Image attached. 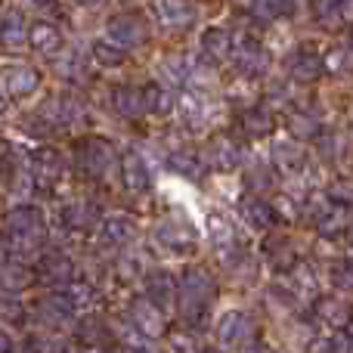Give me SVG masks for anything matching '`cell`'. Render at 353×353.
Listing matches in <instances>:
<instances>
[{
  "label": "cell",
  "instance_id": "1",
  "mask_svg": "<svg viewBox=\"0 0 353 353\" xmlns=\"http://www.w3.org/2000/svg\"><path fill=\"white\" fill-rule=\"evenodd\" d=\"M214 298H217V285L208 270H186L176 282V304H180V316L186 325L205 323Z\"/></svg>",
  "mask_w": 353,
  "mask_h": 353
},
{
  "label": "cell",
  "instance_id": "2",
  "mask_svg": "<svg viewBox=\"0 0 353 353\" xmlns=\"http://www.w3.org/2000/svg\"><path fill=\"white\" fill-rule=\"evenodd\" d=\"M3 230H6V242L16 254H37L47 236V223H43L41 208L34 205H16L6 211L3 217Z\"/></svg>",
  "mask_w": 353,
  "mask_h": 353
},
{
  "label": "cell",
  "instance_id": "3",
  "mask_svg": "<svg viewBox=\"0 0 353 353\" xmlns=\"http://www.w3.org/2000/svg\"><path fill=\"white\" fill-rule=\"evenodd\" d=\"M152 239L168 254H192V251L199 248V230L176 217H168V220H161V223H155Z\"/></svg>",
  "mask_w": 353,
  "mask_h": 353
},
{
  "label": "cell",
  "instance_id": "4",
  "mask_svg": "<svg viewBox=\"0 0 353 353\" xmlns=\"http://www.w3.org/2000/svg\"><path fill=\"white\" fill-rule=\"evenodd\" d=\"M74 159H78L81 174L90 176V180H99V176H105L112 171V165H115V149H112V143L103 140V137H87V140L78 143Z\"/></svg>",
  "mask_w": 353,
  "mask_h": 353
},
{
  "label": "cell",
  "instance_id": "5",
  "mask_svg": "<svg viewBox=\"0 0 353 353\" xmlns=\"http://www.w3.org/2000/svg\"><path fill=\"white\" fill-rule=\"evenodd\" d=\"M232 59H236V72H242L245 78H263L270 72V50L254 34H242L239 41H232Z\"/></svg>",
  "mask_w": 353,
  "mask_h": 353
},
{
  "label": "cell",
  "instance_id": "6",
  "mask_svg": "<svg viewBox=\"0 0 353 353\" xmlns=\"http://www.w3.org/2000/svg\"><path fill=\"white\" fill-rule=\"evenodd\" d=\"M105 28H109V43H115L121 50L146 41V25H143V19L137 12H118V16L109 19Z\"/></svg>",
  "mask_w": 353,
  "mask_h": 353
},
{
  "label": "cell",
  "instance_id": "7",
  "mask_svg": "<svg viewBox=\"0 0 353 353\" xmlns=\"http://www.w3.org/2000/svg\"><path fill=\"white\" fill-rule=\"evenodd\" d=\"M0 84H3V93L10 99H22V97H31L41 87V74L31 65H6L0 72Z\"/></svg>",
  "mask_w": 353,
  "mask_h": 353
},
{
  "label": "cell",
  "instance_id": "8",
  "mask_svg": "<svg viewBox=\"0 0 353 353\" xmlns=\"http://www.w3.org/2000/svg\"><path fill=\"white\" fill-rule=\"evenodd\" d=\"M130 325H134L140 335L146 338H161L168 332V319L165 313L159 310V307H152L146 298H137L134 304H130Z\"/></svg>",
  "mask_w": 353,
  "mask_h": 353
},
{
  "label": "cell",
  "instance_id": "9",
  "mask_svg": "<svg viewBox=\"0 0 353 353\" xmlns=\"http://www.w3.org/2000/svg\"><path fill=\"white\" fill-rule=\"evenodd\" d=\"M208 161H211L214 171L232 174L239 168V161H242V149L230 134H214L208 140Z\"/></svg>",
  "mask_w": 353,
  "mask_h": 353
},
{
  "label": "cell",
  "instance_id": "10",
  "mask_svg": "<svg viewBox=\"0 0 353 353\" xmlns=\"http://www.w3.org/2000/svg\"><path fill=\"white\" fill-rule=\"evenodd\" d=\"M143 292H146L149 304L159 307V310L165 313L168 307H174V301H176V282L171 279L168 270H149L146 279H143Z\"/></svg>",
  "mask_w": 353,
  "mask_h": 353
},
{
  "label": "cell",
  "instance_id": "11",
  "mask_svg": "<svg viewBox=\"0 0 353 353\" xmlns=\"http://www.w3.org/2000/svg\"><path fill=\"white\" fill-rule=\"evenodd\" d=\"M285 68H288V78L298 81V84H310V81H316L319 74L325 72V68H323V56H319L316 50H310V47L294 50V53L288 56Z\"/></svg>",
  "mask_w": 353,
  "mask_h": 353
},
{
  "label": "cell",
  "instance_id": "12",
  "mask_svg": "<svg viewBox=\"0 0 353 353\" xmlns=\"http://www.w3.org/2000/svg\"><path fill=\"white\" fill-rule=\"evenodd\" d=\"M313 226H316L319 236L338 239L341 232H347L350 214H347V208H338V205H332V201H323V205H316V214H313Z\"/></svg>",
  "mask_w": 353,
  "mask_h": 353
},
{
  "label": "cell",
  "instance_id": "13",
  "mask_svg": "<svg viewBox=\"0 0 353 353\" xmlns=\"http://www.w3.org/2000/svg\"><path fill=\"white\" fill-rule=\"evenodd\" d=\"M121 176H124V186L130 192H149L152 189V174H149V165L137 149H128L121 155Z\"/></svg>",
  "mask_w": 353,
  "mask_h": 353
},
{
  "label": "cell",
  "instance_id": "14",
  "mask_svg": "<svg viewBox=\"0 0 353 353\" xmlns=\"http://www.w3.org/2000/svg\"><path fill=\"white\" fill-rule=\"evenodd\" d=\"M37 273L47 285H72L74 282V263L68 261L62 251H53V254H43L41 263H37Z\"/></svg>",
  "mask_w": 353,
  "mask_h": 353
},
{
  "label": "cell",
  "instance_id": "15",
  "mask_svg": "<svg viewBox=\"0 0 353 353\" xmlns=\"http://www.w3.org/2000/svg\"><path fill=\"white\" fill-rule=\"evenodd\" d=\"M313 313L319 316V323L335 325L338 332H344V325L353 323V307L344 298H332V294L313 301Z\"/></svg>",
  "mask_w": 353,
  "mask_h": 353
},
{
  "label": "cell",
  "instance_id": "16",
  "mask_svg": "<svg viewBox=\"0 0 353 353\" xmlns=\"http://www.w3.org/2000/svg\"><path fill=\"white\" fill-rule=\"evenodd\" d=\"M239 214H242V220L251 230H270L273 223H279L276 208L270 205L267 199H261V195H248V199L239 205Z\"/></svg>",
  "mask_w": 353,
  "mask_h": 353
},
{
  "label": "cell",
  "instance_id": "17",
  "mask_svg": "<svg viewBox=\"0 0 353 353\" xmlns=\"http://www.w3.org/2000/svg\"><path fill=\"white\" fill-rule=\"evenodd\" d=\"M112 105L121 118H143L146 115V93H143V87L121 84L112 90Z\"/></svg>",
  "mask_w": 353,
  "mask_h": 353
},
{
  "label": "cell",
  "instance_id": "18",
  "mask_svg": "<svg viewBox=\"0 0 353 353\" xmlns=\"http://www.w3.org/2000/svg\"><path fill=\"white\" fill-rule=\"evenodd\" d=\"M248 332H251V319L239 310H230V313H223L217 323V341L223 344V347H232V344H242L245 338H248Z\"/></svg>",
  "mask_w": 353,
  "mask_h": 353
},
{
  "label": "cell",
  "instance_id": "19",
  "mask_svg": "<svg viewBox=\"0 0 353 353\" xmlns=\"http://www.w3.org/2000/svg\"><path fill=\"white\" fill-rule=\"evenodd\" d=\"M28 43L43 56H56L62 50V34L53 22H31L28 25Z\"/></svg>",
  "mask_w": 353,
  "mask_h": 353
},
{
  "label": "cell",
  "instance_id": "20",
  "mask_svg": "<svg viewBox=\"0 0 353 353\" xmlns=\"http://www.w3.org/2000/svg\"><path fill=\"white\" fill-rule=\"evenodd\" d=\"M304 161H307V155H304V149H301L298 143L282 140V143H276L273 146V168L279 174H285V176L301 174L304 171Z\"/></svg>",
  "mask_w": 353,
  "mask_h": 353
},
{
  "label": "cell",
  "instance_id": "21",
  "mask_svg": "<svg viewBox=\"0 0 353 353\" xmlns=\"http://www.w3.org/2000/svg\"><path fill=\"white\" fill-rule=\"evenodd\" d=\"M28 43V25L19 12H6L3 22H0V47L6 53H19V50Z\"/></svg>",
  "mask_w": 353,
  "mask_h": 353
},
{
  "label": "cell",
  "instance_id": "22",
  "mask_svg": "<svg viewBox=\"0 0 353 353\" xmlns=\"http://www.w3.org/2000/svg\"><path fill=\"white\" fill-rule=\"evenodd\" d=\"M201 56L208 62H226L232 56V34L226 28H208L201 34Z\"/></svg>",
  "mask_w": 353,
  "mask_h": 353
},
{
  "label": "cell",
  "instance_id": "23",
  "mask_svg": "<svg viewBox=\"0 0 353 353\" xmlns=\"http://www.w3.org/2000/svg\"><path fill=\"white\" fill-rule=\"evenodd\" d=\"M152 12L159 16V22L165 25V28H186V25L195 19V6L183 3V0H165V3H155Z\"/></svg>",
  "mask_w": 353,
  "mask_h": 353
},
{
  "label": "cell",
  "instance_id": "24",
  "mask_svg": "<svg viewBox=\"0 0 353 353\" xmlns=\"http://www.w3.org/2000/svg\"><path fill=\"white\" fill-rule=\"evenodd\" d=\"M176 109H180V118L186 128H201V124L208 121L211 105H208V99L201 97V93L186 90V93H180V99H176Z\"/></svg>",
  "mask_w": 353,
  "mask_h": 353
},
{
  "label": "cell",
  "instance_id": "25",
  "mask_svg": "<svg viewBox=\"0 0 353 353\" xmlns=\"http://www.w3.org/2000/svg\"><path fill=\"white\" fill-rule=\"evenodd\" d=\"M165 165L171 168L174 174L186 176V180H195V183L205 176V165L199 161V155H195L192 149H171L168 159H165Z\"/></svg>",
  "mask_w": 353,
  "mask_h": 353
},
{
  "label": "cell",
  "instance_id": "26",
  "mask_svg": "<svg viewBox=\"0 0 353 353\" xmlns=\"http://www.w3.org/2000/svg\"><path fill=\"white\" fill-rule=\"evenodd\" d=\"M263 248H267V261H270V267H273L276 273H292V267L298 263L292 242H288V239H282V236L267 239V242H263Z\"/></svg>",
  "mask_w": 353,
  "mask_h": 353
},
{
  "label": "cell",
  "instance_id": "27",
  "mask_svg": "<svg viewBox=\"0 0 353 353\" xmlns=\"http://www.w3.org/2000/svg\"><path fill=\"white\" fill-rule=\"evenodd\" d=\"M103 236L109 245H128L137 236V223L130 214H112L103 220Z\"/></svg>",
  "mask_w": 353,
  "mask_h": 353
},
{
  "label": "cell",
  "instance_id": "28",
  "mask_svg": "<svg viewBox=\"0 0 353 353\" xmlns=\"http://www.w3.org/2000/svg\"><path fill=\"white\" fill-rule=\"evenodd\" d=\"M239 128L248 137H267L273 130V112L267 105H248V109L239 115Z\"/></svg>",
  "mask_w": 353,
  "mask_h": 353
},
{
  "label": "cell",
  "instance_id": "29",
  "mask_svg": "<svg viewBox=\"0 0 353 353\" xmlns=\"http://www.w3.org/2000/svg\"><path fill=\"white\" fill-rule=\"evenodd\" d=\"M62 223L72 226V230H93L99 223V211L90 201H72V205L62 208Z\"/></svg>",
  "mask_w": 353,
  "mask_h": 353
},
{
  "label": "cell",
  "instance_id": "30",
  "mask_svg": "<svg viewBox=\"0 0 353 353\" xmlns=\"http://www.w3.org/2000/svg\"><path fill=\"white\" fill-rule=\"evenodd\" d=\"M211 239H214V248H217L223 257H230V251H239L236 248L239 236L223 214H211ZM239 254H242V251H239Z\"/></svg>",
  "mask_w": 353,
  "mask_h": 353
},
{
  "label": "cell",
  "instance_id": "31",
  "mask_svg": "<svg viewBox=\"0 0 353 353\" xmlns=\"http://www.w3.org/2000/svg\"><path fill=\"white\" fill-rule=\"evenodd\" d=\"M288 134L301 143L319 140V137H323V124H319V118L313 115V112H292V115H288Z\"/></svg>",
  "mask_w": 353,
  "mask_h": 353
},
{
  "label": "cell",
  "instance_id": "32",
  "mask_svg": "<svg viewBox=\"0 0 353 353\" xmlns=\"http://www.w3.org/2000/svg\"><path fill=\"white\" fill-rule=\"evenodd\" d=\"M31 282H34V273H31L25 263H19V261L0 263V285H3L6 292H22V288H28Z\"/></svg>",
  "mask_w": 353,
  "mask_h": 353
},
{
  "label": "cell",
  "instance_id": "33",
  "mask_svg": "<svg viewBox=\"0 0 353 353\" xmlns=\"http://www.w3.org/2000/svg\"><path fill=\"white\" fill-rule=\"evenodd\" d=\"M292 12H294V3H288V0H254V3L248 6V16L263 25L276 22V19H282V16H292Z\"/></svg>",
  "mask_w": 353,
  "mask_h": 353
},
{
  "label": "cell",
  "instance_id": "34",
  "mask_svg": "<svg viewBox=\"0 0 353 353\" xmlns=\"http://www.w3.org/2000/svg\"><path fill=\"white\" fill-rule=\"evenodd\" d=\"M62 155L56 149H37L34 152V176L37 180H59Z\"/></svg>",
  "mask_w": 353,
  "mask_h": 353
},
{
  "label": "cell",
  "instance_id": "35",
  "mask_svg": "<svg viewBox=\"0 0 353 353\" xmlns=\"http://www.w3.org/2000/svg\"><path fill=\"white\" fill-rule=\"evenodd\" d=\"M81 118H84V109H81L78 99H72V97H56L53 99V121L56 124L72 128V124H78Z\"/></svg>",
  "mask_w": 353,
  "mask_h": 353
},
{
  "label": "cell",
  "instance_id": "36",
  "mask_svg": "<svg viewBox=\"0 0 353 353\" xmlns=\"http://www.w3.org/2000/svg\"><path fill=\"white\" fill-rule=\"evenodd\" d=\"M143 93H146V112H155V115H168V112L174 109V97L168 87L161 84H146L143 87Z\"/></svg>",
  "mask_w": 353,
  "mask_h": 353
},
{
  "label": "cell",
  "instance_id": "37",
  "mask_svg": "<svg viewBox=\"0 0 353 353\" xmlns=\"http://www.w3.org/2000/svg\"><path fill=\"white\" fill-rule=\"evenodd\" d=\"M310 12H313V19H316L323 28H335V25L341 22V16H344V6L338 3V0H316V3L310 6Z\"/></svg>",
  "mask_w": 353,
  "mask_h": 353
},
{
  "label": "cell",
  "instance_id": "38",
  "mask_svg": "<svg viewBox=\"0 0 353 353\" xmlns=\"http://www.w3.org/2000/svg\"><path fill=\"white\" fill-rule=\"evenodd\" d=\"M323 68L332 74H347L353 72V50L350 47H332L323 56Z\"/></svg>",
  "mask_w": 353,
  "mask_h": 353
},
{
  "label": "cell",
  "instance_id": "39",
  "mask_svg": "<svg viewBox=\"0 0 353 353\" xmlns=\"http://www.w3.org/2000/svg\"><path fill=\"white\" fill-rule=\"evenodd\" d=\"M90 53H93V59H97L99 65H105V68H115V65H121L124 62V50L115 47V43H109V41H97Z\"/></svg>",
  "mask_w": 353,
  "mask_h": 353
},
{
  "label": "cell",
  "instance_id": "40",
  "mask_svg": "<svg viewBox=\"0 0 353 353\" xmlns=\"http://www.w3.org/2000/svg\"><path fill=\"white\" fill-rule=\"evenodd\" d=\"M59 294L65 298V304L72 307V310H78V307L93 304V288L87 285V282H72V285H65Z\"/></svg>",
  "mask_w": 353,
  "mask_h": 353
},
{
  "label": "cell",
  "instance_id": "41",
  "mask_svg": "<svg viewBox=\"0 0 353 353\" xmlns=\"http://www.w3.org/2000/svg\"><path fill=\"white\" fill-rule=\"evenodd\" d=\"M292 282L298 285L301 298H316V276H313L310 267H304V263H294V267H292Z\"/></svg>",
  "mask_w": 353,
  "mask_h": 353
},
{
  "label": "cell",
  "instance_id": "42",
  "mask_svg": "<svg viewBox=\"0 0 353 353\" xmlns=\"http://www.w3.org/2000/svg\"><path fill=\"white\" fill-rule=\"evenodd\" d=\"M25 319V307L19 304L12 294H0V323H12L19 325Z\"/></svg>",
  "mask_w": 353,
  "mask_h": 353
},
{
  "label": "cell",
  "instance_id": "43",
  "mask_svg": "<svg viewBox=\"0 0 353 353\" xmlns=\"http://www.w3.org/2000/svg\"><path fill=\"white\" fill-rule=\"evenodd\" d=\"M329 199H332V205H338V208H347L353 205V180H335L332 183V189H329Z\"/></svg>",
  "mask_w": 353,
  "mask_h": 353
},
{
  "label": "cell",
  "instance_id": "44",
  "mask_svg": "<svg viewBox=\"0 0 353 353\" xmlns=\"http://www.w3.org/2000/svg\"><path fill=\"white\" fill-rule=\"evenodd\" d=\"M332 282H335L341 292H353V261H338L332 267Z\"/></svg>",
  "mask_w": 353,
  "mask_h": 353
},
{
  "label": "cell",
  "instance_id": "45",
  "mask_svg": "<svg viewBox=\"0 0 353 353\" xmlns=\"http://www.w3.org/2000/svg\"><path fill=\"white\" fill-rule=\"evenodd\" d=\"M325 350L329 353H353V338L347 332H335L332 338H325Z\"/></svg>",
  "mask_w": 353,
  "mask_h": 353
},
{
  "label": "cell",
  "instance_id": "46",
  "mask_svg": "<svg viewBox=\"0 0 353 353\" xmlns=\"http://www.w3.org/2000/svg\"><path fill=\"white\" fill-rule=\"evenodd\" d=\"M245 186L254 189V192H267L273 186V176H270V171H251L245 174Z\"/></svg>",
  "mask_w": 353,
  "mask_h": 353
},
{
  "label": "cell",
  "instance_id": "47",
  "mask_svg": "<svg viewBox=\"0 0 353 353\" xmlns=\"http://www.w3.org/2000/svg\"><path fill=\"white\" fill-rule=\"evenodd\" d=\"M171 350L174 353H199L195 350V341L192 338L186 341V335H171Z\"/></svg>",
  "mask_w": 353,
  "mask_h": 353
},
{
  "label": "cell",
  "instance_id": "48",
  "mask_svg": "<svg viewBox=\"0 0 353 353\" xmlns=\"http://www.w3.org/2000/svg\"><path fill=\"white\" fill-rule=\"evenodd\" d=\"M47 353H78V347L72 341H65V338H56V341H50Z\"/></svg>",
  "mask_w": 353,
  "mask_h": 353
},
{
  "label": "cell",
  "instance_id": "49",
  "mask_svg": "<svg viewBox=\"0 0 353 353\" xmlns=\"http://www.w3.org/2000/svg\"><path fill=\"white\" fill-rule=\"evenodd\" d=\"M242 353H273V350H270L263 341H248V344L242 347Z\"/></svg>",
  "mask_w": 353,
  "mask_h": 353
},
{
  "label": "cell",
  "instance_id": "50",
  "mask_svg": "<svg viewBox=\"0 0 353 353\" xmlns=\"http://www.w3.org/2000/svg\"><path fill=\"white\" fill-rule=\"evenodd\" d=\"M0 353H12V341L3 335V332H0Z\"/></svg>",
  "mask_w": 353,
  "mask_h": 353
},
{
  "label": "cell",
  "instance_id": "51",
  "mask_svg": "<svg viewBox=\"0 0 353 353\" xmlns=\"http://www.w3.org/2000/svg\"><path fill=\"white\" fill-rule=\"evenodd\" d=\"M347 47L353 50V25H350V28H347Z\"/></svg>",
  "mask_w": 353,
  "mask_h": 353
},
{
  "label": "cell",
  "instance_id": "52",
  "mask_svg": "<svg viewBox=\"0 0 353 353\" xmlns=\"http://www.w3.org/2000/svg\"><path fill=\"white\" fill-rule=\"evenodd\" d=\"M128 353H149V350H143V347H128Z\"/></svg>",
  "mask_w": 353,
  "mask_h": 353
},
{
  "label": "cell",
  "instance_id": "53",
  "mask_svg": "<svg viewBox=\"0 0 353 353\" xmlns=\"http://www.w3.org/2000/svg\"><path fill=\"white\" fill-rule=\"evenodd\" d=\"M205 353H223V350H214V347H211V350H205Z\"/></svg>",
  "mask_w": 353,
  "mask_h": 353
},
{
  "label": "cell",
  "instance_id": "54",
  "mask_svg": "<svg viewBox=\"0 0 353 353\" xmlns=\"http://www.w3.org/2000/svg\"><path fill=\"white\" fill-rule=\"evenodd\" d=\"M350 248H353V232H350Z\"/></svg>",
  "mask_w": 353,
  "mask_h": 353
},
{
  "label": "cell",
  "instance_id": "55",
  "mask_svg": "<svg viewBox=\"0 0 353 353\" xmlns=\"http://www.w3.org/2000/svg\"><path fill=\"white\" fill-rule=\"evenodd\" d=\"M347 335H350V338H353V332H347Z\"/></svg>",
  "mask_w": 353,
  "mask_h": 353
}]
</instances>
